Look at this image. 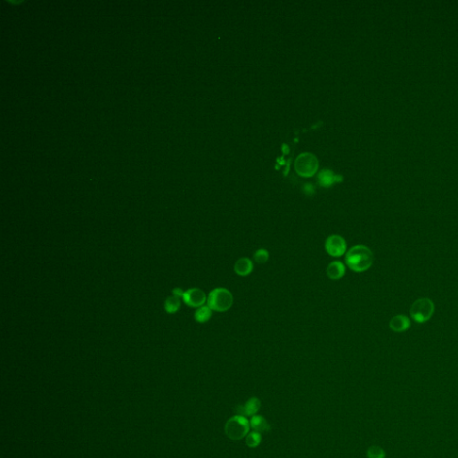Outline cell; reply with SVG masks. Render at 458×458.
<instances>
[{
	"mask_svg": "<svg viewBox=\"0 0 458 458\" xmlns=\"http://www.w3.org/2000/svg\"><path fill=\"white\" fill-rule=\"evenodd\" d=\"M249 431V422L244 416L235 415L225 425V433L232 440L244 439Z\"/></svg>",
	"mask_w": 458,
	"mask_h": 458,
	"instance_id": "obj_4",
	"label": "cell"
},
{
	"mask_svg": "<svg viewBox=\"0 0 458 458\" xmlns=\"http://www.w3.org/2000/svg\"><path fill=\"white\" fill-rule=\"evenodd\" d=\"M317 167L318 161L316 158L309 153L298 157L297 161L295 162L296 171L302 176H312L315 174Z\"/></svg>",
	"mask_w": 458,
	"mask_h": 458,
	"instance_id": "obj_6",
	"label": "cell"
},
{
	"mask_svg": "<svg viewBox=\"0 0 458 458\" xmlns=\"http://www.w3.org/2000/svg\"><path fill=\"white\" fill-rule=\"evenodd\" d=\"M261 407V402L256 397H252L244 404L236 408L237 415L242 416H254Z\"/></svg>",
	"mask_w": 458,
	"mask_h": 458,
	"instance_id": "obj_9",
	"label": "cell"
},
{
	"mask_svg": "<svg viewBox=\"0 0 458 458\" xmlns=\"http://www.w3.org/2000/svg\"><path fill=\"white\" fill-rule=\"evenodd\" d=\"M180 299H179V297H176L175 295L167 297L166 302H165V309H166V312L170 313V314H174V313L178 312V310L180 309Z\"/></svg>",
	"mask_w": 458,
	"mask_h": 458,
	"instance_id": "obj_14",
	"label": "cell"
},
{
	"mask_svg": "<svg viewBox=\"0 0 458 458\" xmlns=\"http://www.w3.org/2000/svg\"><path fill=\"white\" fill-rule=\"evenodd\" d=\"M250 424L252 428L256 431V432H267L270 429V426L268 422L263 418L262 416L260 415H254L252 417Z\"/></svg>",
	"mask_w": 458,
	"mask_h": 458,
	"instance_id": "obj_12",
	"label": "cell"
},
{
	"mask_svg": "<svg viewBox=\"0 0 458 458\" xmlns=\"http://www.w3.org/2000/svg\"><path fill=\"white\" fill-rule=\"evenodd\" d=\"M172 292H173V294H174L175 296L179 298L183 297V295H184V293H185L184 291H183V290H182V289H181V288H174Z\"/></svg>",
	"mask_w": 458,
	"mask_h": 458,
	"instance_id": "obj_19",
	"label": "cell"
},
{
	"mask_svg": "<svg viewBox=\"0 0 458 458\" xmlns=\"http://www.w3.org/2000/svg\"><path fill=\"white\" fill-rule=\"evenodd\" d=\"M325 250L331 257H341L347 252V244L344 237L339 234L329 235L325 241Z\"/></svg>",
	"mask_w": 458,
	"mask_h": 458,
	"instance_id": "obj_5",
	"label": "cell"
},
{
	"mask_svg": "<svg viewBox=\"0 0 458 458\" xmlns=\"http://www.w3.org/2000/svg\"><path fill=\"white\" fill-rule=\"evenodd\" d=\"M326 273L327 278L332 280L341 279L346 274V266L339 261L332 262L327 267Z\"/></svg>",
	"mask_w": 458,
	"mask_h": 458,
	"instance_id": "obj_10",
	"label": "cell"
},
{
	"mask_svg": "<svg viewBox=\"0 0 458 458\" xmlns=\"http://www.w3.org/2000/svg\"><path fill=\"white\" fill-rule=\"evenodd\" d=\"M183 300L186 305L189 307L200 308L203 306L207 302L208 296L204 291L200 288H190L184 293Z\"/></svg>",
	"mask_w": 458,
	"mask_h": 458,
	"instance_id": "obj_7",
	"label": "cell"
},
{
	"mask_svg": "<svg viewBox=\"0 0 458 458\" xmlns=\"http://www.w3.org/2000/svg\"><path fill=\"white\" fill-rule=\"evenodd\" d=\"M212 316V310L208 305H203L198 308L195 312V321L199 323L209 322Z\"/></svg>",
	"mask_w": 458,
	"mask_h": 458,
	"instance_id": "obj_13",
	"label": "cell"
},
{
	"mask_svg": "<svg viewBox=\"0 0 458 458\" xmlns=\"http://www.w3.org/2000/svg\"><path fill=\"white\" fill-rule=\"evenodd\" d=\"M367 456L369 458H384V451L380 449V447L372 446L368 449Z\"/></svg>",
	"mask_w": 458,
	"mask_h": 458,
	"instance_id": "obj_17",
	"label": "cell"
},
{
	"mask_svg": "<svg viewBox=\"0 0 458 458\" xmlns=\"http://www.w3.org/2000/svg\"><path fill=\"white\" fill-rule=\"evenodd\" d=\"M262 441V437L259 432H251L246 437V444L250 448H256L258 447Z\"/></svg>",
	"mask_w": 458,
	"mask_h": 458,
	"instance_id": "obj_16",
	"label": "cell"
},
{
	"mask_svg": "<svg viewBox=\"0 0 458 458\" xmlns=\"http://www.w3.org/2000/svg\"><path fill=\"white\" fill-rule=\"evenodd\" d=\"M269 259V253L267 249L260 248L254 254V262L256 263H266Z\"/></svg>",
	"mask_w": 458,
	"mask_h": 458,
	"instance_id": "obj_15",
	"label": "cell"
},
{
	"mask_svg": "<svg viewBox=\"0 0 458 458\" xmlns=\"http://www.w3.org/2000/svg\"><path fill=\"white\" fill-rule=\"evenodd\" d=\"M434 302L429 298H419L412 304L410 309L411 317L418 323L428 322L433 316Z\"/></svg>",
	"mask_w": 458,
	"mask_h": 458,
	"instance_id": "obj_3",
	"label": "cell"
},
{
	"mask_svg": "<svg viewBox=\"0 0 458 458\" xmlns=\"http://www.w3.org/2000/svg\"><path fill=\"white\" fill-rule=\"evenodd\" d=\"M321 184H322V186H329V185L333 184L334 182V178H333V176H332L330 173H327L326 171H324L321 175Z\"/></svg>",
	"mask_w": 458,
	"mask_h": 458,
	"instance_id": "obj_18",
	"label": "cell"
},
{
	"mask_svg": "<svg viewBox=\"0 0 458 458\" xmlns=\"http://www.w3.org/2000/svg\"><path fill=\"white\" fill-rule=\"evenodd\" d=\"M234 270L240 277H247L254 271V262L247 257L238 259L234 263Z\"/></svg>",
	"mask_w": 458,
	"mask_h": 458,
	"instance_id": "obj_8",
	"label": "cell"
},
{
	"mask_svg": "<svg viewBox=\"0 0 458 458\" xmlns=\"http://www.w3.org/2000/svg\"><path fill=\"white\" fill-rule=\"evenodd\" d=\"M207 303L214 312H228L234 304V296L228 288H214L208 295Z\"/></svg>",
	"mask_w": 458,
	"mask_h": 458,
	"instance_id": "obj_2",
	"label": "cell"
},
{
	"mask_svg": "<svg viewBox=\"0 0 458 458\" xmlns=\"http://www.w3.org/2000/svg\"><path fill=\"white\" fill-rule=\"evenodd\" d=\"M410 326L411 322L408 317L405 315H396L390 320V329L396 333L406 331L407 329H409Z\"/></svg>",
	"mask_w": 458,
	"mask_h": 458,
	"instance_id": "obj_11",
	"label": "cell"
},
{
	"mask_svg": "<svg viewBox=\"0 0 458 458\" xmlns=\"http://www.w3.org/2000/svg\"><path fill=\"white\" fill-rule=\"evenodd\" d=\"M346 263L352 271L356 273L365 272L370 269L374 262V255L368 246L357 244L346 252Z\"/></svg>",
	"mask_w": 458,
	"mask_h": 458,
	"instance_id": "obj_1",
	"label": "cell"
}]
</instances>
